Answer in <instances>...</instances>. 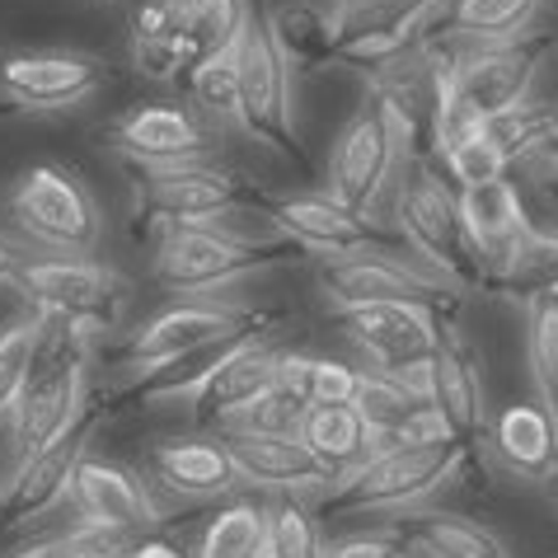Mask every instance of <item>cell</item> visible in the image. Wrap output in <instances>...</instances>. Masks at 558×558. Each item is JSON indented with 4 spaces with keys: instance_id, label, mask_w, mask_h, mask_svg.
<instances>
[{
    "instance_id": "ffe728a7",
    "label": "cell",
    "mask_w": 558,
    "mask_h": 558,
    "mask_svg": "<svg viewBox=\"0 0 558 558\" xmlns=\"http://www.w3.org/2000/svg\"><path fill=\"white\" fill-rule=\"evenodd\" d=\"M113 146L128 160L146 165V169H179V165H197L211 150V132L203 128V118L183 104H132L113 128Z\"/></svg>"
},
{
    "instance_id": "e575fe53",
    "label": "cell",
    "mask_w": 558,
    "mask_h": 558,
    "mask_svg": "<svg viewBox=\"0 0 558 558\" xmlns=\"http://www.w3.org/2000/svg\"><path fill=\"white\" fill-rule=\"evenodd\" d=\"M43 324H48V315H38V310H20V315H10L0 324V417H5L14 409V399L24 395Z\"/></svg>"
},
{
    "instance_id": "f546056e",
    "label": "cell",
    "mask_w": 558,
    "mask_h": 558,
    "mask_svg": "<svg viewBox=\"0 0 558 558\" xmlns=\"http://www.w3.org/2000/svg\"><path fill=\"white\" fill-rule=\"evenodd\" d=\"M545 291H558V230L531 226L517 250H511V258L488 277V296L531 301V296H545Z\"/></svg>"
},
{
    "instance_id": "ee69618b",
    "label": "cell",
    "mask_w": 558,
    "mask_h": 558,
    "mask_svg": "<svg viewBox=\"0 0 558 558\" xmlns=\"http://www.w3.org/2000/svg\"><path fill=\"white\" fill-rule=\"evenodd\" d=\"M183 24H189V0H132V43L183 34Z\"/></svg>"
},
{
    "instance_id": "7bdbcfd3",
    "label": "cell",
    "mask_w": 558,
    "mask_h": 558,
    "mask_svg": "<svg viewBox=\"0 0 558 558\" xmlns=\"http://www.w3.org/2000/svg\"><path fill=\"white\" fill-rule=\"evenodd\" d=\"M268 558H324V535L301 502L268 507Z\"/></svg>"
},
{
    "instance_id": "3957f363",
    "label": "cell",
    "mask_w": 558,
    "mask_h": 558,
    "mask_svg": "<svg viewBox=\"0 0 558 558\" xmlns=\"http://www.w3.org/2000/svg\"><path fill=\"white\" fill-rule=\"evenodd\" d=\"M470 446H376L356 470L338 474L324 488L329 517H380V511H417L437 488L456 478Z\"/></svg>"
},
{
    "instance_id": "277c9868",
    "label": "cell",
    "mask_w": 558,
    "mask_h": 558,
    "mask_svg": "<svg viewBox=\"0 0 558 558\" xmlns=\"http://www.w3.org/2000/svg\"><path fill=\"white\" fill-rule=\"evenodd\" d=\"M395 230L409 244L417 263H427L437 277H446L456 291H488V263L464 226L460 193L441 183L432 169L417 174L399 189L395 197Z\"/></svg>"
},
{
    "instance_id": "5b68a950",
    "label": "cell",
    "mask_w": 558,
    "mask_h": 558,
    "mask_svg": "<svg viewBox=\"0 0 558 558\" xmlns=\"http://www.w3.org/2000/svg\"><path fill=\"white\" fill-rule=\"evenodd\" d=\"M14 287H20L28 310H38L48 319H66L89 338L113 333L132 301V282L95 254L24 258L20 272H14Z\"/></svg>"
},
{
    "instance_id": "1f68e13d",
    "label": "cell",
    "mask_w": 558,
    "mask_h": 558,
    "mask_svg": "<svg viewBox=\"0 0 558 558\" xmlns=\"http://www.w3.org/2000/svg\"><path fill=\"white\" fill-rule=\"evenodd\" d=\"M197 558H268V507L226 502L197 539Z\"/></svg>"
},
{
    "instance_id": "b9f144b4",
    "label": "cell",
    "mask_w": 558,
    "mask_h": 558,
    "mask_svg": "<svg viewBox=\"0 0 558 558\" xmlns=\"http://www.w3.org/2000/svg\"><path fill=\"white\" fill-rule=\"evenodd\" d=\"M441 165H446V174H451L456 193H470V189H484V183H498V179H507V169H511L502 146L493 142L488 132H474V136H464V142L446 146L441 150Z\"/></svg>"
},
{
    "instance_id": "d590c367",
    "label": "cell",
    "mask_w": 558,
    "mask_h": 558,
    "mask_svg": "<svg viewBox=\"0 0 558 558\" xmlns=\"http://www.w3.org/2000/svg\"><path fill=\"white\" fill-rule=\"evenodd\" d=\"M484 132L502 146L507 165H531L535 155H545V146L554 142V132H558V108H554V104H531V99H525L521 108H511V113H502V118H493Z\"/></svg>"
},
{
    "instance_id": "603a6c76",
    "label": "cell",
    "mask_w": 558,
    "mask_h": 558,
    "mask_svg": "<svg viewBox=\"0 0 558 558\" xmlns=\"http://www.w3.org/2000/svg\"><path fill=\"white\" fill-rule=\"evenodd\" d=\"M488 446L517 478L549 484L558 474V413L539 399H517L488 423Z\"/></svg>"
},
{
    "instance_id": "681fc988",
    "label": "cell",
    "mask_w": 558,
    "mask_h": 558,
    "mask_svg": "<svg viewBox=\"0 0 558 558\" xmlns=\"http://www.w3.org/2000/svg\"><path fill=\"white\" fill-rule=\"evenodd\" d=\"M539 160H545V165H549V179L558 183V132H554V142L545 146V155H539Z\"/></svg>"
},
{
    "instance_id": "d6986e66",
    "label": "cell",
    "mask_w": 558,
    "mask_h": 558,
    "mask_svg": "<svg viewBox=\"0 0 558 558\" xmlns=\"http://www.w3.org/2000/svg\"><path fill=\"white\" fill-rule=\"evenodd\" d=\"M268 226L277 235H287L296 250L324 254V258H343V254H356V250H371V244L390 240V230H385L376 216L343 207L333 193L282 197V203L268 207Z\"/></svg>"
},
{
    "instance_id": "f907efd6",
    "label": "cell",
    "mask_w": 558,
    "mask_h": 558,
    "mask_svg": "<svg viewBox=\"0 0 558 558\" xmlns=\"http://www.w3.org/2000/svg\"><path fill=\"white\" fill-rule=\"evenodd\" d=\"M549 498H554V502H558V474H554V478H549Z\"/></svg>"
},
{
    "instance_id": "6da1fadb",
    "label": "cell",
    "mask_w": 558,
    "mask_h": 558,
    "mask_svg": "<svg viewBox=\"0 0 558 558\" xmlns=\"http://www.w3.org/2000/svg\"><path fill=\"white\" fill-rule=\"evenodd\" d=\"M89 356H95V338L85 329H75L66 319L43 324L24 395L14 399V409L5 417H0L5 446H10V478L20 474V464L28 456H38L43 446H52L57 437H66V432L81 423V413L89 409V395H85Z\"/></svg>"
},
{
    "instance_id": "44dd1931",
    "label": "cell",
    "mask_w": 558,
    "mask_h": 558,
    "mask_svg": "<svg viewBox=\"0 0 558 558\" xmlns=\"http://www.w3.org/2000/svg\"><path fill=\"white\" fill-rule=\"evenodd\" d=\"M150 478L169 488L174 498L203 502V498H226V493L244 488L240 464L230 456L226 437H165L150 446Z\"/></svg>"
},
{
    "instance_id": "7a4b0ae2",
    "label": "cell",
    "mask_w": 558,
    "mask_h": 558,
    "mask_svg": "<svg viewBox=\"0 0 558 558\" xmlns=\"http://www.w3.org/2000/svg\"><path fill=\"white\" fill-rule=\"evenodd\" d=\"M296 244L287 235H235V230H221L216 226H179V230H165L160 244H155V263H150V277L155 287L169 291L179 301H197V296H211L230 282L250 272H263L272 263H282Z\"/></svg>"
},
{
    "instance_id": "4316f807",
    "label": "cell",
    "mask_w": 558,
    "mask_h": 558,
    "mask_svg": "<svg viewBox=\"0 0 558 558\" xmlns=\"http://www.w3.org/2000/svg\"><path fill=\"white\" fill-rule=\"evenodd\" d=\"M399 535L417 558H511L498 531L456 517V511H404Z\"/></svg>"
},
{
    "instance_id": "7402d4cb",
    "label": "cell",
    "mask_w": 558,
    "mask_h": 558,
    "mask_svg": "<svg viewBox=\"0 0 558 558\" xmlns=\"http://www.w3.org/2000/svg\"><path fill=\"white\" fill-rule=\"evenodd\" d=\"M230 456L240 464L244 488L263 493H324L333 474L310 456L301 437H244V432H221Z\"/></svg>"
},
{
    "instance_id": "ba28073f",
    "label": "cell",
    "mask_w": 558,
    "mask_h": 558,
    "mask_svg": "<svg viewBox=\"0 0 558 558\" xmlns=\"http://www.w3.org/2000/svg\"><path fill=\"white\" fill-rule=\"evenodd\" d=\"M343 319L356 352L366 356L371 371L404 380L417 399L432 404V362L441 348V315L432 305H356L333 310Z\"/></svg>"
},
{
    "instance_id": "c3c4849f",
    "label": "cell",
    "mask_w": 558,
    "mask_h": 558,
    "mask_svg": "<svg viewBox=\"0 0 558 558\" xmlns=\"http://www.w3.org/2000/svg\"><path fill=\"white\" fill-rule=\"evenodd\" d=\"M5 558H57V539H34V545H20Z\"/></svg>"
},
{
    "instance_id": "30bf717a",
    "label": "cell",
    "mask_w": 558,
    "mask_h": 558,
    "mask_svg": "<svg viewBox=\"0 0 558 558\" xmlns=\"http://www.w3.org/2000/svg\"><path fill=\"white\" fill-rule=\"evenodd\" d=\"M268 324H272V315H263L254 305H240V301H216V296L174 301L128 338V352L122 356H128V371H150V366L179 362V356L254 338L268 329Z\"/></svg>"
},
{
    "instance_id": "ab89813d",
    "label": "cell",
    "mask_w": 558,
    "mask_h": 558,
    "mask_svg": "<svg viewBox=\"0 0 558 558\" xmlns=\"http://www.w3.org/2000/svg\"><path fill=\"white\" fill-rule=\"evenodd\" d=\"M146 531L118 521H75L57 535V558H136Z\"/></svg>"
},
{
    "instance_id": "bcb514c9",
    "label": "cell",
    "mask_w": 558,
    "mask_h": 558,
    "mask_svg": "<svg viewBox=\"0 0 558 558\" xmlns=\"http://www.w3.org/2000/svg\"><path fill=\"white\" fill-rule=\"evenodd\" d=\"M136 558H197L189 549H179L174 539H160V535H146L142 539V549H136Z\"/></svg>"
},
{
    "instance_id": "9c48e42d",
    "label": "cell",
    "mask_w": 558,
    "mask_h": 558,
    "mask_svg": "<svg viewBox=\"0 0 558 558\" xmlns=\"http://www.w3.org/2000/svg\"><path fill=\"white\" fill-rule=\"evenodd\" d=\"M319 287L333 301V310H356V305H432L451 310L460 291L437 277L427 263L390 250V244H371L343 258H324Z\"/></svg>"
},
{
    "instance_id": "836d02e7",
    "label": "cell",
    "mask_w": 558,
    "mask_h": 558,
    "mask_svg": "<svg viewBox=\"0 0 558 558\" xmlns=\"http://www.w3.org/2000/svg\"><path fill=\"white\" fill-rule=\"evenodd\" d=\"M250 14H254L250 0H189V24H183V38H189L197 66L211 61L216 52H226L230 43H240Z\"/></svg>"
},
{
    "instance_id": "f5cc1de1",
    "label": "cell",
    "mask_w": 558,
    "mask_h": 558,
    "mask_svg": "<svg viewBox=\"0 0 558 558\" xmlns=\"http://www.w3.org/2000/svg\"><path fill=\"white\" fill-rule=\"evenodd\" d=\"M0 118H14V113H0Z\"/></svg>"
},
{
    "instance_id": "74e56055",
    "label": "cell",
    "mask_w": 558,
    "mask_h": 558,
    "mask_svg": "<svg viewBox=\"0 0 558 558\" xmlns=\"http://www.w3.org/2000/svg\"><path fill=\"white\" fill-rule=\"evenodd\" d=\"M356 413L366 417V427L376 432V446L390 441L399 427L409 423L417 409H427V399H417L404 380L380 376V371H362V390H356Z\"/></svg>"
},
{
    "instance_id": "8992f818",
    "label": "cell",
    "mask_w": 558,
    "mask_h": 558,
    "mask_svg": "<svg viewBox=\"0 0 558 558\" xmlns=\"http://www.w3.org/2000/svg\"><path fill=\"white\" fill-rule=\"evenodd\" d=\"M451 71H456V52L441 48V38L432 34L417 52L371 75L366 99L385 113L399 150L417 165L441 150V108H446V89H451Z\"/></svg>"
},
{
    "instance_id": "f6af8a7d",
    "label": "cell",
    "mask_w": 558,
    "mask_h": 558,
    "mask_svg": "<svg viewBox=\"0 0 558 558\" xmlns=\"http://www.w3.org/2000/svg\"><path fill=\"white\" fill-rule=\"evenodd\" d=\"M409 539L399 531H362L324 545V558H409Z\"/></svg>"
},
{
    "instance_id": "f35d334b",
    "label": "cell",
    "mask_w": 558,
    "mask_h": 558,
    "mask_svg": "<svg viewBox=\"0 0 558 558\" xmlns=\"http://www.w3.org/2000/svg\"><path fill=\"white\" fill-rule=\"evenodd\" d=\"M189 89H193V104L203 108V113L221 118V122H235L240 118V43H230L226 52L203 61V66L193 71Z\"/></svg>"
},
{
    "instance_id": "d4e9b609",
    "label": "cell",
    "mask_w": 558,
    "mask_h": 558,
    "mask_svg": "<svg viewBox=\"0 0 558 558\" xmlns=\"http://www.w3.org/2000/svg\"><path fill=\"white\" fill-rule=\"evenodd\" d=\"M432 409L446 417L451 437L460 446H470L488 432V390H484V371H478L474 352L460 338L446 333L432 362Z\"/></svg>"
},
{
    "instance_id": "d6a6232c",
    "label": "cell",
    "mask_w": 558,
    "mask_h": 558,
    "mask_svg": "<svg viewBox=\"0 0 558 558\" xmlns=\"http://www.w3.org/2000/svg\"><path fill=\"white\" fill-rule=\"evenodd\" d=\"M525 305V366L535 380V399L554 409L558 399V291L521 301Z\"/></svg>"
},
{
    "instance_id": "f1b7e54d",
    "label": "cell",
    "mask_w": 558,
    "mask_h": 558,
    "mask_svg": "<svg viewBox=\"0 0 558 558\" xmlns=\"http://www.w3.org/2000/svg\"><path fill=\"white\" fill-rule=\"evenodd\" d=\"M296 437L310 446V456H315L333 478L348 474V470H356V464H362L371 451H376V432L366 427V417L356 413L352 404L310 409Z\"/></svg>"
},
{
    "instance_id": "cb8c5ba5",
    "label": "cell",
    "mask_w": 558,
    "mask_h": 558,
    "mask_svg": "<svg viewBox=\"0 0 558 558\" xmlns=\"http://www.w3.org/2000/svg\"><path fill=\"white\" fill-rule=\"evenodd\" d=\"M71 502L85 521H118V525H136V531L165 525V511L150 498V488L142 478L113 460H99V456L81 460L75 484H71Z\"/></svg>"
},
{
    "instance_id": "7dc6e473",
    "label": "cell",
    "mask_w": 558,
    "mask_h": 558,
    "mask_svg": "<svg viewBox=\"0 0 558 558\" xmlns=\"http://www.w3.org/2000/svg\"><path fill=\"white\" fill-rule=\"evenodd\" d=\"M20 263H24V258H20V254H14V250H10V244H5V240H0V287H5V282L14 287V272H20Z\"/></svg>"
},
{
    "instance_id": "52a82bcc",
    "label": "cell",
    "mask_w": 558,
    "mask_h": 558,
    "mask_svg": "<svg viewBox=\"0 0 558 558\" xmlns=\"http://www.w3.org/2000/svg\"><path fill=\"white\" fill-rule=\"evenodd\" d=\"M5 216L28 244L48 254H95L104 240V216L81 174L61 165H34L14 179Z\"/></svg>"
},
{
    "instance_id": "8fae6325",
    "label": "cell",
    "mask_w": 558,
    "mask_h": 558,
    "mask_svg": "<svg viewBox=\"0 0 558 558\" xmlns=\"http://www.w3.org/2000/svg\"><path fill=\"white\" fill-rule=\"evenodd\" d=\"M451 0H338L333 28H338V61L333 66L356 71H385L399 57L417 52L437 34Z\"/></svg>"
},
{
    "instance_id": "484cf974",
    "label": "cell",
    "mask_w": 558,
    "mask_h": 558,
    "mask_svg": "<svg viewBox=\"0 0 558 558\" xmlns=\"http://www.w3.org/2000/svg\"><path fill=\"white\" fill-rule=\"evenodd\" d=\"M460 211H464V226H470L478 254H484V263H488V277L502 268V263L511 258V250L521 244V235L531 230V216H525V207H521L517 183H507V179L460 193Z\"/></svg>"
},
{
    "instance_id": "5bb4252c",
    "label": "cell",
    "mask_w": 558,
    "mask_h": 558,
    "mask_svg": "<svg viewBox=\"0 0 558 558\" xmlns=\"http://www.w3.org/2000/svg\"><path fill=\"white\" fill-rule=\"evenodd\" d=\"M250 203V183L235 169L221 165H179V169H146L136 189V211L150 226L179 230V226H216L221 216Z\"/></svg>"
},
{
    "instance_id": "9a60e30c",
    "label": "cell",
    "mask_w": 558,
    "mask_h": 558,
    "mask_svg": "<svg viewBox=\"0 0 558 558\" xmlns=\"http://www.w3.org/2000/svg\"><path fill=\"white\" fill-rule=\"evenodd\" d=\"M399 155L404 150H399L390 122H385L380 108L366 99L343 122V132H338V142L329 150V193L343 207L371 216L380 203V193H385V183L395 174Z\"/></svg>"
},
{
    "instance_id": "ac0fdd59",
    "label": "cell",
    "mask_w": 558,
    "mask_h": 558,
    "mask_svg": "<svg viewBox=\"0 0 558 558\" xmlns=\"http://www.w3.org/2000/svg\"><path fill=\"white\" fill-rule=\"evenodd\" d=\"M282 371H287V352L268 343L263 333L244 338L226 352V362L211 371L207 385L189 399L193 409V423L203 427H230L240 413H250L263 395H272L277 385H282Z\"/></svg>"
},
{
    "instance_id": "7c38bea8",
    "label": "cell",
    "mask_w": 558,
    "mask_h": 558,
    "mask_svg": "<svg viewBox=\"0 0 558 558\" xmlns=\"http://www.w3.org/2000/svg\"><path fill=\"white\" fill-rule=\"evenodd\" d=\"M240 128L287 160H301L296 142V99H291V66L277 52L268 20L250 14L240 38Z\"/></svg>"
},
{
    "instance_id": "8d00e7d4",
    "label": "cell",
    "mask_w": 558,
    "mask_h": 558,
    "mask_svg": "<svg viewBox=\"0 0 558 558\" xmlns=\"http://www.w3.org/2000/svg\"><path fill=\"white\" fill-rule=\"evenodd\" d=\"M287 380L310 399V409L356 404V390H362V371L338 362V356H296V352H287Z\"/></svg>"
},
{
    "instance_id": "60d3db41",
    "label": "cell",
    "mask_w": 558,
    "mask_h": 558,
    "mask_svg": "<svg viewBox=\"0 0 558 558\" xmlns=\"http://www.w3.org/2000/svg\"><path fill=\"white\" fill-rule=\"evenodd\" d=\"M305 413H310V399L287 380V371H282V385H277L272 395H263L250 413H240L226 432H244V437H296Z\"/></svg>"
},
{
    "instance_id": "4fadbf2b",
    "label": "cell",
    "mask_w": 558,
    "mask_h": 558,
    "mask_svg": "<svg viewBox=\"0 0 558 558\" xmlns=\"http://www.w3.org/2000/svg\"><path fill=\"white\" fill-rule=\"evenodd\" d=\"M549 52H554V34H517L502 43H474L470 52H456L451 95L488 128L493 118H502L531 99V85Z\"/></svg>"
},
{
    "instance_id": "816d5d0a",
    "label": "cell",
    "mask_w": 558,
    "mask_h": 558,
    "mask_svg": "<svg viewBox=\"0 0 558 558\" xmlns=\"http://www.w3.org/2000/svg\"><path fill=\"white\" fill-rule=\"evenodd\" d=\"M554 413H558V399H554Z\"/></svg>"
},
{
    "instance_id": "4dcf8cb0",
    "label": "cell",
    "mask_w": 558,
    "mask_h": 558,
    "mask_svg": "<svg viewBox=\"0 0 558 558\" xmlns=\"http://www.w3.org/2000/svg\"><path fill=\"white\" fill-rule=\"evenodd\" d=\"M539 0H451L437 38H460V43H502L525 34L535 20Z\"/></svg>"
},
{
    "instance_id": "2e32d148",
    "label": "cell",
    "mask_w": 558,
    "mask_h": 558,
    "mask_svg": "<svg viewBox=\"0 0 558 558\" xmlns=\"http://www.w3.org/2000/svg\"><path fill=\"white\" fill-rule=\"evenodd\" d=\"M104 89V66L85 52H5L0 95L20 113H66Z\"/></svg>"
},
{
    "instance_id": "83f0119b",
    "label": "cell",
    "mask_w": 558,
    "mask_h": 558,
    "mask_svg": "<svg viewBox=\"0 0 558 558\" xmlns=\"http://www.w3.org/2000/svg\"><path fill=\"white\" fill-rule=\"evenodd\" d=\"M268 34L277 43V52L287 57L291 75L296 71H315V66H333L338 61V28H333V10L310 5V0H287L268 14Z\"/></svg>"
},
{
    "instance_id": "e0dca14e",
    "label": "cell",
    "mask_w": 558,
    "mask_h": 558,
    "mask_svg": "<svg viewBox=\"0 0 558 558\" xmlns=\"http://www.w3.org/2000/svg\"><path fill=\"white\" fill-rule=\"evenodd\" d=\"M104 413H108V404H89L66 437H57L52 446H43L38 456H28L20 464V474L0 493V525H24V521L43 517V511H52L61 498H71L75 470H81V460L89 456V437H95Z\"/></svg>"
}]
</instances>
